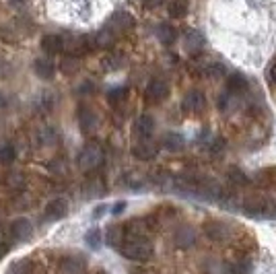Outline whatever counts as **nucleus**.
Here are the masks:
<instances>
[{"label":"nucleus","instance_id":"obj_27","mask_svg":"<svg viewBox=\"0 0 276 274\" xmlns=\"http://www.w3.org/2000/svg\"><path fill=\"white\" fill-rule=\"evenodd\" d=\"M17 153H15V147L9 145V143H3L0 145V165H11L15 161Z\"/></svg>","mask_w":276,"mask_h":274},{"label":"nucleus","instance_id":"obj_40","mask_svg":"<svg viewBox=\"0 0 276 274\" xmlns=\"http://www.w3.org/2000/svg\"><path fill=\"white\" fill-rule=\"evenodd\" d=\"M81 91H83V93H93V91H95V85H93V83H85Z\"/></svg>","mask_w":276,"mask_h":274},{"label":"nucleus","instance_id":"obj_13","mask_svg":"<svg viewBox=\"0 0 276 274\" xmlns=\"http://www.w3.org/2000/svg\"><path fill=\"white\" fill-rule=\"evenodd\" d=\"M184 46H186V50L190 54H198L204 48V35L200 31H196V29H190L186 33V37H184Z\"/></svg>","mask_w":276,"mask_h":274},{"label":"nucleus","instance_id":"obj_5","mask_svg":"<svg viewBox=\"0 0 276 274\" xmlns=\"http://www.w3.org/2000/svg\"><path fill=\"white\" fill-rule=\"evenodd\" d=\"M89 46H91V40L85 37V35H72V37L64 40V50H66L70 56H74V58H78L81 54L89 52V50H91Z\"/></svg>","mask_w":276,"mask_h":274},{"label":"nucleus","instance_id":"obj_18","mask_svg":"<svg viewBox=\"0 0 276 274\" xmlns=\"http://www.w3.org/2000/svg\"><path fill=\"white\" fill-rule=\"evenodd\" d=\"M175 245L178 247H192L194 245V241H196V233H194V229L192 227H182V229H178L175 231Z\"/></svg>","mask_w":276,"mask_h":274},{"label":"nucleus","instance_id":"obj_28","mask_svg":"<svg viewBox=\"0 0 276 274\" xmlns=\"http://www.w3.org/2000/svg\"><path fill=\"white\" fill-rule=\"evenodd\" d=\"M101 64H103V68H105V70L113 72V70H120V68L124 66V58H122V56H117V54H107V56L101 60Z\"/></svg>","mask_w":276,"mask_h":274},{"label":"nucleus","instance_id":"obj_38","mask_svg":"<svg viewBox=\"0 0 276 274\" xmlns=\"http://www.w3.org/2000/svg\"><path fill=\"white\" fill-rule=\"evenodd\" d=\"M126 206H128V204H126L124 200H122V202H115V204H113V208H111V214L120 217V214H122V212L126 210Z\"/></svg>","mask_w":276,"mask_h":274},{"label":"nucleus","instance_id":"obj_23","mask_svg":"<svg viewBox=\"0 0 276 274\" xmlns=\"http://www.w3.org/2000/svg\"><path fill=\"white\" fill-rule=\"evenodd\" d=\"M163 147L167 151H182L184 147V139H182V134H175V132H169L165 139H163Z\"/></svg>","mask_w":276,"mask_h":274},{"label":"nucleus","instance_id":"obj_31","mask_svg":"<svg viewBox=\"0 0 276 274\" xmlns=\"http://www.w3.org/2000/svg\"><path fill=\"white\" fill-rule=\"evenodd\" d=\"M7 186L13 188V190H23L25 188V175L19 173V171H13L7 175Z\"/></svg>","mask_w":276,"mask_h":274},{"label":"nucleus","instance_id":"obj_12","mask_svg":"<svg viewBox=\"0 0 276 274\" xmlns=\"http://www.w3.org/2000/svg\"><path fill=\"white\" fill-rule=\"evenodd\" d=\"M134 132L141 136L143 141L151 139V134L155 132V120L151 115H141L136 120V124H134Z\"/></svg>","mask_w":276,"mask_h":274},{"label":"nucleus","instance_id":"obj_41","mask_svg":"<svg viewBox=\"0 0 276 274\" xmlns=\"http://www.w3.org/2000/svg\"><path fill=\"white\" fill-rule=\"evenodd\" d=\"M5 253H7V247H5L3 243H0V260H3V258H5Z\"/></svg>","mask_w":276,"mask_h":274},{"label":"nucleus","instance_id":"obj_36","mask_svg":"<svg viewBox=\"0 0 276 274\" xmlns=\"http://www.w3.org/2000/svg\"><path fill=\"white\" fill-rule=\"evenodd\" d=\"M105 212H107V204H99V206H95V208H93V214H91V217L97 221V219H101Z\"/></svg>","mask_w":276,"mask_h":274},{"label":"nucleus","instance_id":"obj_22","mask_svg":"<svg viewBox=\"0 0 276 274\" xmlns=\"http://www.w3.org/2000/svg\"><path fill=\"white\" fill-rule=\"evenodd\" d=\"M157 37H159L161 44L171 46V44L175 42V37H178V31H175L173 25H169V23H161V25L157 27Z\"/></svg>","mask_w":276,"mask_h":274},{"label":"nucleus","instance_id":"obj_16","mask_svg":"<svg viewBox=\"0 0 276 274\" xmlns=\"http://www.w3.org/2000/svg\"><path fill=\"white\" fill-rule=\"evenodd\" d=\"M243 91H247V79L241 72H233L227 79V93L231 95H241Z\"/></svg>","mask_w":276,"mask_h":274},{"label":"nucleus","instance_id":"obj_10","mask_svg":"<svg viewBox=\"0 0 276 274\" xmlns=\"http://www.w3.org/2000/svg\"><path fill=\"white\" fill-rule=\"evenodd\" d=\"M105 194V184L101 178H91L83 184V196L85 198H101Z\"/></svg>","mask_w":276,"mask_h":274},{"label":"nucleus","instance_id":"obj_25","mask_svg":"<svg viewBox=\"0 0 276 274\" xmlns=\"http://www.w3.org/2000/svg\"><path fill=\"white\" fill-rule=\"evenodd\" d=\"M243 208L249 214H260V212H264V200L258 198V196H249V198H245Z\"/></svg>","mask_w":276,"mask_h":274},{"label":"nucleus","instance_id":"obj_42","mask_svg":"<svg viewBox=\"0 0 276 274\" xmlns=\"http://www.w3.org/2000/svg\"><path fill=\"white\" fill-rule=\"evenodd\" d=\"M11 3H13L15 7H19V5H23V3H25V0H11Z\"/></svg>","mask_w":276,"mask_h":274},{"label":"nucleus","instance_id":"obj_32","mask_svg":"<svg viewBox=\"0 0 276 274\" xmlns=\"http://www.w3.org/2000/svg\"><path fill=\"white\" fill-rule=\"evenodd\" d=\"M29 272H31L29 260H17V262H13L11 268H9V274H29Z\"/></svg>","mask_w":276,"mask_h":274},{"label":"nucleus","instance_id":"obj_37","mask_svg":"<svg viewBox=\"0 0 276 274\" xmlns=\"http://www.w3.org/2000/svg\"><path fill=\"white\" fill-rule=\"evenodd\" d=\"M229 105H231V93H227V95L223 93L221 99H219V107L221 109H229Z\"/></svg>","mask_w":276,"mask_h":274},{"label":"nucleus","instance_id":"obj_17","mask_svg":"<svg viewBox=\"0 0 276 274\" xmlns=\"http://www.w3.org/2000/svg\"><path fill=\"white\" fill-rule=\"evenodd\" d=\"M60 270H62V274H83L85 272V262L76 256H68V258H62Z\"/></svg>","mask_w":276,"mask_h":274},{"label":"nucleus","instance_id":"obj_6","mask_svg":"<svg viewBox=\"0 0 276 274\" xmlns=\"http://www.w3.org/2000/svg\"><path fill=\"white\" fill-rule=\"evenodd\" d=\"M206 105V97L202 91H190L186 97H184V109L188 113H200Z\"/></svg>","mask_w":276,"mask_h":274},{"label":"nucleus","instance_id":"obj_21","mask_svg":"<svg viewBox=\"0 0 276 274\" xmlns=\"http://www.w3.org/2000/svg\"><path fill=\"white\" fill-rule=\"evenodd\" d=\"M115 44V31L111 27H103L95 35V46L97 48H111Z\"/></svg>","mask_w":276,"mask_h":274},{"label":"nucleus","instance_id":"obj_4","mask_svg":"<svg viewBox=\"0 0 276 274\" xmlns=\"http://www.w3.org/2000/svg\"><path fill=\"white\" fill-rule=\"evenodd\" d=\"M11 235L17 239V241H29L33 237V225L29 219L25 217H19L11 223Z\"/></svg>","mask_w":276,"mask_h":274},{"label":"nucleus","instance_id":"obj_35","mask_svg":"<svg viewBox=\"0 0 276 274\" xmlns=\"http://www.w3.org/2000/svg\"><path fill=\"white\" fill-rule=\"evenodd\" d=\"M124 95H126V89H113V91H109V101L117 103L120 99H124Z\"/></svg>","mask_w":276,"mask_h":274},{"label":"nucleus","instance_id":"obj_3","mask_svg":"<svg viewBox=\"0 0 276 274\" xmlns=\"http://www.w3.org/2000/svg\"><path fill=\"white\" fill-rule=\"evenodd\" d=\"M66 212H68V202L64 198H54V200H50L46 204L44 219L46 221H60V219L66 217Z\"/></svg>","mask_w":276,"mask_h":274},{"label":"nucleus","instance_id":"obj_26","mask_svg":"<svg viewBox=\"0 0 276 274\" xmlns=\"http://www.w3.org/2000/svg\"><path fill=\"white\" fill-rule=\"evenodd\" d=\"M101 239H103V235H101V229H97V227H93V229H89L85 233V243L91 249H99L101 247Z\"/></svg>","mask_w":276,"mask_h":274},{"label":"nucleus","instance_id":"obj_15","mask_svg":"<svg viewBox=\"0 0 276 274\" xmlns=\"http://www.w3.org/2000/svg\"><path fill=\"white\" fill-rule=\"evenodd\" d=\"M204 233H206V237H210L212 241H223V239L229 235V229H227V225H223L221 221H208V223L204 225Z\"/></svg>","mask_w":276,"mask_h":274},{"label":"nucleus","instance_id":"obj_20","mask_svg":"<svg viewBox=\"0 0 276 274\" xmlns=\"http://www.w3.org/2000/svg\"><path fill=\"white\" fill-rule=\"evenodd\" d=\"M33 70H35V74L40 79H52L54 72H56V64L52 60H48V58H40V60H35Z\"/></svg>","mask_w":276,"mask_h":274},{"label":"nucleus","instance_id":"obj_9","mask_svg":"<svg viewBox=\"0 0 276 274\" xmlns=\"http://www.w3.org/2000/svg\"><path fill=\"white\" fill-rule=\"evenodd\" d=\"M109 27H111L113 31H128V29L134 27V19H132L130 13H126V11H117V13L111 15Z\"/></svg>","mask_w":276,"mask_h":274},{"label":"nucleus","instance_id":"obj_39","mask_svg":"<svg viewBox=\"0 0 276 274\" xmlns=\"http://www.w3.org/2000/svg\"><path fill=\"white\" fill-rule=\"evenodd\" d=\"M268 74H270V83H274V85H276V62H272V66H270Z\"/></svg>","mask_w":276,"mask_h":274},{"label":"nucleus","instance_id":"obj_19","mask_svg":"<svg viewBox=\"0 0 276 274\" xmlns=\"http://www.w3.org/2000/svg\"><path fill=\"white\" fill-rule=\"evenodd\" d=\"M42 48L48 54H60V52H64V37H60V35H44Z\"/></svg>","mask_w":276,"mask_h":274},{"label":"nucleus","instance_id":"obj_7","mask_svg":"<svg viewBox=\"0 0 276 274\" xmlns=\"http://www.w3.org/2000/svg\"><path fill=\"white\" fill-rule=\"evenodd\" d=\"M132 155H134L136 159H141V161H151V159L157 157V145L151 143L149 139H147V141H141L138 145L132 147Z\"/></svg>","mask_w":276,"mask_h":274},{"label":"nucleus","instance_id":"obj_1","mask_svg":"<svg viewBox=\"0 0 276 274\" xmlns=\"http://www.w3.org/2000/svg\"><path fill=\"white\" fill-rule=\"evenodd\" d=\"M120 253L128 260H134V262H147L153 258V245L145 237H136V239H128L120 247Z\"/></svg>","mask_w":276,"mask_h":274},{"label":"nucleus","instance_id":"obj_24","mask_svg":"<svg viewBox=\"0 0 276 274\" xmlns=\"http://www.w3.org/2000/svg\"><path fill=\"white\" fill-rule=\"evenodd\" d=\"M188 0H173V3L169 5V15L173 19H184L188 15Z\"/></svg>","mask_w":276,"mask_h":274},{"label":"nucleus","instance_id":"obj_29","mask_svg":"<svg viewBox=\"0 0 276 274\" xmlns=\"http://www.w3.org/2000/svg\"><path fill=\"white\" fill-rule=\"evenodd\" d=\"M227 178H229V182H231V184H235V186H247V184H249L247 175H245L239 167H231V169H229V173H227Z\"/></svg>","mask_w":276,"mask_h":274},{"label":"nucleus","instance_id":"obj_11","mask_svg":"<svg viewBox=\"0 0 276 274\" xmlns=\"http://www.w3.org/2000/svg\"><path fill=\"white\" fill-rule=\"evenodd\" d=\"M105 241H107V245L120 249V247L126 243V227H120V225L107 227V231H105Z\"/></svg>","mask_w":276,"mask_h":274},{"label":"nucleus","instance_id":"obj_33","mask_svg":"<svg viewBox=\"0 0 276 274\" xmlns=\"http://www.w3.org/2000/svg\"><path fill=\"white\" fill-rule=\"evenodd\" d=\"M251 262H247V260H243V262H235L233 266H231V274H251Z\"/></svg>","mask_w":276,"mask_h":274},{"label":"nucleus","instance_id":"obj_2","mask_svg":"<svg viewBox=\"0 0 276 274\" xmlns=\"http://www.w3.org/2000/svg\"><path fill=\"white\" fill-rule=\"evenodd\" d=\"M103 163V149L99 145H87L78 153V167L83 171H93Z\"/></svg>","mask_w":276,"mask_h":274},{"label":"nucleus","instance_id":"obj_34","mask_svg":"<svg viewBox=\"0 0 276 274\" xmlns=\"http://www.w3.org/2000/svg\"><path fill=\"white\" fill-rule=\"evenodd\" d=\"M206 74H208L210 79H221V76H225V66L219 64V62H214V64H210V66L206 68Z\"/></svg>","mask_w":276,"mask_h":274},{"label":"nucleus","instance_id":"obj_14","mask_svg":"<svg viewBox=\"0 0 276 274\" xmlns=\"http://www.w3.org/2000/svg\"><path fill=\"white\" fill-rule=\"evenodd\" d=\"M78 111H81V113H78V124H81V130H83L85 134L95 132V128H97V115L93 113V109H89V107H81Z\"/></svg>","mask_w":276,"mask_h":274},{"label":"nucleus","instance_id":"obj_30","mask_svg":"<svg viewBox=\"0 0 276 274\" xmlns=\"http://www.w3.org/2000/svg\"><path fill=\"white\" fill-rule=\"evenodd\" d=\"M78 58H74V56H66L62 62H60V70L64 72V74H74L76 70H78Z\"/></svg>","mask_w":276,"mask_h":274},{"label":"nucleus","instance_id":"obj_8","mask_svg":"<svg viewBox=\"0 0 276 274\" xmlns=\"http://www.w3.org/2000/svg\"><path fill=\"white\" fill-rule=\"evenodd\" d=\"M167 95H169V85L165 81L155 79V81L149 83V87H147L149 101H163V99H167Z\"/></svg>","mask_w":276,"mask_h":274}]
</instances>
